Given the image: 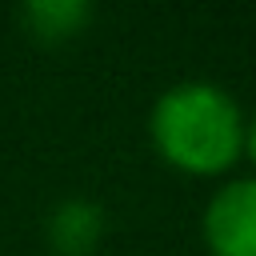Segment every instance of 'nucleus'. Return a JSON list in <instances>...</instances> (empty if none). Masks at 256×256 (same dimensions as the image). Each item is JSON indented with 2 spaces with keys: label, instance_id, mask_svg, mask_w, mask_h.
Listing matches in <instances>:
<instances>
[{
  "label": "nucleus",
  "instance_id": "1",
  "mask_svg": "<svg viewBox=\"0 0 256 256\" xmlns=\"http://www.w3.org/2000/svg\"><path fill=\"white\" fill-rule=\"evenodd\" d=\"M244 112L236 96L212 80H176L148 112V136L156 152L192 176H216L244 152Z\"/></svg>",
  "mask_w": 256,
  "mask_h": 256
},
{
  "label": "nucleus",
  "instance_id": "3",
  "mask_svg": "<svg viewBox=\"0 0 256 256\" xmlns=\"http://www.w3.org/2000/svg\"><path fill=\"white\" fill-rule=\"evenodd\" d=\"M44 236L56 256H92L104 240V208L88 196H68L48 212Z\"/></svg>",
  "mask_w": 256,
  "mask_h": 256
},
{
  "label": "nucleus",
  "instance_id": "2",
  "mask_svg": "<svg viewBox=\"0 0 256 256\" xmlns=\"http://www.w3.org/2000/svg\"><path fill=\"white\" fill-rule=\"evenodd\" d=\"M200 224L212 256H256V176L220 184L208 196Z\"/></svg>",
  "mask_w": 256,
  "mask_h": 256
},
{
  "label": "nucleus",
  "instance_id": "5",
  "mask_svg": "<svg viewBox=\"0 0 256 256\" xmlns=\"http://www.w3.org/2000/svg\"><path fill=\"white\" fill-rule=\"evenodd\" d=\"M244 152L256 160V112H252V120H248V128H244Z\"/></svg>",
  "mask_w": 256,
  "mask_h": 256
},
{
  "label": "nucleus",
  "instance_id": "4",
  "mask_svg": "<svg viewBox=\"0 0 256 256\" xmlns=\"http://www.w3.org/2000/svg\"><path fill=\"white\" fill-rule=\"evenodd\" d=\"M92 16V4L84 0H32L20 8V20L40 36V40H64L76 36Z\"/></svg>",
  "mask_w": 256,
  "mask_h": 256
}]
</instances>
